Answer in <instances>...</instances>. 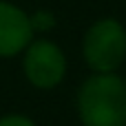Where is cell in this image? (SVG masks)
Returning <instances> with one entry per match:
<instances>
[{
    "mask_svg": "<svg viewBox=\"0 0 126 126\" xmlns=\"http://www.w3.org/2000/svg\"><path fill=\"white\" fill-rule=\"evenodd\" d=\"M82 126H126V80L117 73H93L78 91Z\"/></svg>",
    "mask_w": 126,
    "mask_h": 126,
    "instance_id": "1",
    "label": "cell"
},
{
    "mask_svg": "<svg viewBox=\"0 0 126 126\" xmlns=\"http://www.w3.org/2000/svg\"><path fill=\"white\" fill-rule=\"evenodd\" d=\"M82 58L93 73H115L126 60V29L117 18L95 20L82 38Z\"/></svg>",
    "mask_w": 126,
    "mask_h": 126,
    "instance_id": "2",
    "label": "cell"
},
{
    "mask_svg": "<svg viewBox=\"0 0 126 126\" xmlns=\"http://www.w3.org/2000/svg\"><path fill=\"white\" fill-rule=\"evenodd\" d=\"M22 71L31 86L51 91L66 75V55L53 40L33 38L22 51Z\"/></svg>",
    "mask_w": 126,
    "mask_h": 126,
    "instance_id": "3",
    "label": "cell"
},
{
    "mask_svg": "<svg viewBox=\"0 0 126 126\" xmlns=\"http://www.w3.org/2000/svg\"><path fill=\"white\" fill-rule=\"evenodd\" d=\"M33 35L29 13L9 0H0V58L20 55Z\"/></svg>",
    "mask_w": 126,
    "mask_h": 126,
    "instance_id": "4",
    "label": "cell"
},
{
    "mask_svg": "<svg viewBox=\"0 0 126 126\" xmlns=\"http://www.w3.org/2000/svg\"><path fill=\"white\" fill-rule=\"evenodd\" d=\"M29 18H31L33 33H47V31H51V29L55 27V16H53L51 11L40 9V11H35V13H29Z\"/></svg>",
    "mask_w": 126,
    "mask_h": 126,
    "instance_id": "5",
    "label": "cell"
},
{
    "mask_svg": "<svg viewBox=\"0 0 126 126\" xmlns=\"http://www.w3.org/2000/svg\"><path fill=\"white\" fill-rule=\"evenodd\" d=\"M0 126H38L31 117L20 115V113H9L0 117Z\"/></svg>",
    "mask_w": 126,
    "mask_h": 126,
    "instance_id": "6",
    "label": "cell"
}]
</instances>
